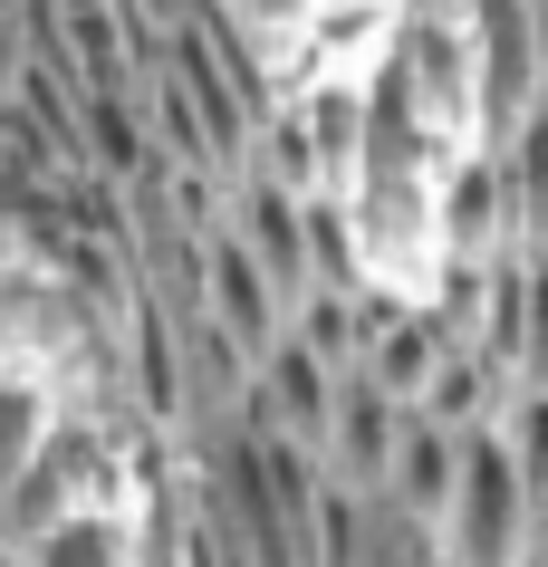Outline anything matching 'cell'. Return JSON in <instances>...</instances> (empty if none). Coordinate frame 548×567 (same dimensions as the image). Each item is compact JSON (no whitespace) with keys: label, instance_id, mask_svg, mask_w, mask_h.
<instances>
[{"label":"cell","instance_id":"obj_1","mask_svg":"<svg viewBox=\"0 0 548 567\" xmlns=\"http://www.w3.org/2000/svg\"><path fill=\"white\" fill-rule=\"evenodd\" d=\"M213 289H221V308H231L221 328H241L250 347H260V337H270V279L241 260V240H221V250H213Z\"/></svg>","mask_w":548,"mask_h":567},{"label":"cell","instance_id":"obj_2","mask_svg":"<svg viewBox=\"0 0 548 567\" xmlns=\"http://www.w3.org/2000/svg\"><path fill=\"white\" fill-rule=\"evenodd\" d=\"M39 443H49V414H39L30 385H0V491L39 462Z\"/></svg>","mask_w":548,"mask_h":567},{"label":"cell","instance_id":"obj_3","mask_svg":"<svg viewBox=\"0 0 548 567\" xmlns=\"http://www.w3.org/2000/svg\"><path fill=\"white\" fill-rule=\"evenodd\" d=\"M241 20H260V30H299L308 20V0H231Z\"/></svg>","mask_w":548,"mask_h":567}]
</instances>
